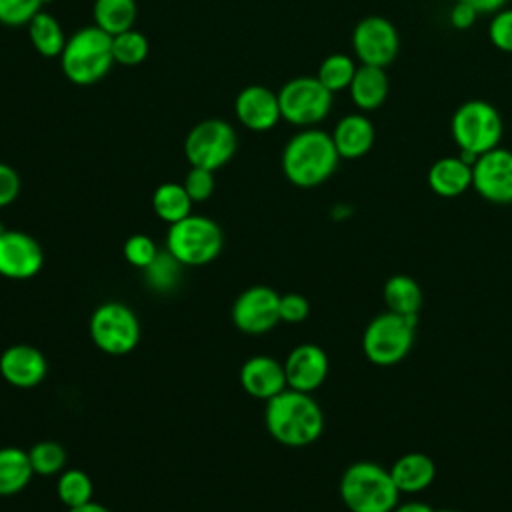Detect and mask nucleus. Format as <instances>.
<instances>
[{
	"label": "nucleus",
	"mask_w": 512,
	"mask_h": 512,
	"mask_svg": "<svg viewBox=\"0 0 512 512\" xmlns=\"http://www.w3.org/2000/svg\"><path fill=\"white\" fill-rule=\"evenodd\" d=\"M310 314V302L296 292H288L280 296V322L298 324L306 320Z\"/></svg>",
	"instance_id": "37"
},
{
	"label": "nucleus",
	"mask_w": 512,
	"mask_h": 512,
	"mask_svg": "<svg viewBox=\"0 0 512 512\" xmlns=\"http://www.w3.org/2000/svg\"><path fill=\"white\" fill-rule=\"evenodd\" d=\"M44 252L38 240L22 230L0 232V276L28 280L42 270Z\"/></svg>",
	"instance_id": "14"
},
{
	"label": "nucleus",
	"mask_w": 512,
	"mask_h": 512,
	"mask_svg": "<svg viewBox=\"0 0 512 512\" xmlns=\"http://www.w3.org/2000/svg\"><path fill=\"white\" fill-rule=\"evenodd\" d=\"M34 476L28 450L18 446L0 448V496L22 492Z\"/></svg>",
	"instance_id": "23"
},
{
	"label": "nucleus",
	"mask_w": 512,
	"mask_h": 512,
	"mask_svg": "<svg viewBox=\"0 0 512 512\" xmlns=\"http://www.w3.org/2000/svg\"><path fill=\"white\" fill-rule=\"evenodd\" d=\"M264 426L278 444L304 448L322 436L324 412L312 394L286 388L266 400Z\"/></svg>",
	"instance_id": "1"
},
{
	"label": "nucleus",
	"mask_w": 512,
	"mask_h": 512,
	"mask_svg": "<svg viewBox=\"0 0 512 512\" xmlns=\"http://www.w3.org/2000/svg\"><path fill=\"white\" fill-rule=\"evenodd\" d=\"M124 258L130 266L144 270L156 256H158V246L148 234H132L124 242Z\"/></svg>",
	"instance_id": "34"
},
{
	"label": "nucleus",
	"mask_w": 512,
	"mask_h": 512,
	"mask_svg": "<svg viewBox=\"0 0 512 512\" xmlns=\"http://www.w3.org/2000/svg\"><path fill=\"white\" fill-rule=\"evenodd\" d=\"M224 236L220 226L200 214H188L176 224H170L166 250L188 268L210 264L222 250Z\"/></svg>",
	"instance_id": "7"
},
{
	"label": "nucleus",
	"mask_w": 512,
	"mask_h": 512,
	"mask_svg": "<svg viewBox=\"0 0 512 512\" xmlns=\"http://www.w3.org/2000/svg\"><path fill=\"white\" fill-rule=\"evenodd\" d=\"M436 512H460V510H452V508H442V510H436Z\"/></svg>",
	"instance_id": "43"
},
{
	"label": "nucleus",
	"mask_w": 512,
	"mask_h": 512,
	"mask_svg": "<svg viewBox=\"0 0 512 512\" xmlns=\"http://www.w3.org/2000/svg\"><path fill=\"white\" fill-rule=\"evenodd\" d=\"M46 372V356L32 344H12L0 354V376L14 388H34Z\"/></svg>",
	"instance_id": "17"
},
{
	"label": "nucleus",
	"mask_w": 512,
	"mask_h": 512,
	"mask_svg": "<svg viewBox=\"0 0 512 512\" xmlns=\"http://www.w3.org/2000/svg\"><path fill=\"white\" fill-rule=\"evenodd\" d=\"M68 512H110V510H108L104 504L90 500V502H86V504H80V506L68 508Z\"/></svg>",
	"instance_id": "42"
},
{
	"label": "nucleus",
	"mask_w": 512,
	"mask_h": 512,
	"mask_svg": "<svg viewBox=\"0 0 512 512\" xmlns=\"http://www.w3.org/2000/svg\"><path fill=\"white\" fill-rule=\"evenodd\" d=\"M328 370V354L318 344L312 342L294 346L284 360L286 384L288 388L298 392L312 394L314 390H318L328 378Z\"/></svg>",
	"instance_id": "15"
},
{
	"label": "nucleus",
	"mask_w": 512,
	"mask_h": 512,
	"mask_svg": "<svg viewBox=\"0 0 512 512\" xmlns=\"http://www.w3.org/2000/svg\"><path fill=\"white\" fill-rule=\"evenodd\" d=\"M184 188L188 192V196L192 198V202H206L216 188V180H214V172L206 170V168H196L192 166L184 178Z\"/></svg>",
	"instance_id": "36"
},
{
	"label": "nucleus",
	"mask_w": 512,
	"mask_h": 512,
	"mask_svg": "<svg viewBox=\"0 0 512 512\" xmlns=\"http://www.w3.org/2000/svg\"><path fill=\"white\" fill-rule=\"evenodd\" d=\"M192 204V198L180 182H162L152 192V210L166 224H176L192 214Z\"/></svg>",
	"instance_id": "25"
},
{
	"label": "nucleus",
	"mask_w": 512,
	"mask_h": 512,
	"mask_svg": "<svg viewBox=\"0 0 512 512\" xmlns=\"http://www.w3.org/2000/svg\"><path fill=\"white\" fill-rule=\"evenodd\" d=\"M356 62L354 58H350L348 54L336 52L326 56L320 66H318V74L316 78L334 94L340 90H348L354 74H356Z\"/></svg>",
	"instance_id": "29"
},
{
	"label": "nucleus",
	"mask_w": 512,
	"mask_h": 512,
	"mask_svg": "<svg viewBox=\"0 0 512 512\" xmlns=\"http://www.w3.org/2000/svg\"><path fill=\"white\" fill-rule=\"evenodd\" d=\"M388 90H390V82H388L386 68L368 66V64H360L356 68V74L348 86L350 100L362 112L380 108L388 98Z\"/></svg>",
	"instance_id": "22"
},
{
	"label": "nucleus",
	"mask_w": 512,
	"mask_h": 512,
	"mask_svg": "<svg viewBox=\"0 0 512 512\" xmlns=\"http://www.w3.org/2000/svg\"><path fill=\"white\" fill-rule=\"evenodd\" d=\"M46 0H0V22L6 26H24L40 10Z\"/></svg>",
	"instance_id": "33"
},
{
	"label": "nucleus",
	"mask_w": 512,
	"mask_h": 512,
	"mask_svg": "<svg viewBox=\"0 0 512 512\" xmlns=\"http://www.w3.org/2000/svg\"><path fill=\"white\" fill-rule=\"evenodd\" d=\"M352 50L360 64L390 66L400 52V36L396 26L378 14L364 16L352 30Z\"/></svg>",
	"instance_id": "11"
},
{
	"label": "nucleus",
	"mask_w": 512,
	"mask_h": 512,
	"mask_svg": "<svg viewBox=\"0 0 512 512\" xmlns=\"http://www.w3.org/2000/svg\"><path fill=\"white\" fill-rule=\"evenodd\" d=\"M4 230H6V228H4V226H2V222H0V232H4Z\"/></svg>",
	"instance_id": "44"
},
{
	"label": "nucleus",
	"mask_w": 512,
	"mask_h": 512,
	"mask_svg": "<svg viewBox=\"0 0 512 512\" xmlns=\"http://www.w3.org/2000/svg\"><path fill=\"white\" fill-rule=\"evenodd\" d=\"M450 134L460 150L458 156L468 164H474L480 154L500 146L504 122L494 104L470 98L454 110L450 118Z\"/></svg>",
	"instance_id": "4"
},
{
	"label": "nucleus",
	"mask_w": 512,
	"mask_h": 512,
	"mask_svg": "<svg viewBox=\"0 0 512 512\" xmlns=\"http://www.w3.org/2000/svg\"><path fill=\"white\" fill-rule=\"evenodd\" d=\"M382 298L386 310L402 314V316H418L422 308V288L408 274H394L384 282Z\"/></svg>",
	"instance_id": "24"
},
{
	"label": "nucleus",
	"mask_w": 512,
	"mask_h": 512,
	"mask_svg": "<svg viewBox=\"0 0 512 512\" xmlns=\"http://www.w3.org/2000/svg\"><path fill=\"white\" fill-rule=\"evenodd\" d=\"M234 112L238 122L252 132H268L282 118L278 92L260 84H250L238 92Z\"/></svg>",
	"instance_id": "16"
},
{
	"label": "nucleus",
	"mask_w": 512,
	"mask_h": 512,
	"mask_svg": "<svg viewBox=\"0 0 512 512\" xmlns=\"http://www.w3.org/2000/svg\"><path fill=\"white\" fill-rule=\"evenodd\" d=\"M478 10L474 6H470L468 2H462V0H456L454 6L450 8V24L452 28L456 30H468L474 26V22L478 20Z\"/></svg>",
	"instance_id": "39"
},
{
	"label": "nucleus",
	"mask_w": 512,
	"mask_h": 512,
	"mask_svg": "<svg viewBox=\"0 0 512 512\" xmlns=\"http://www.w3.org/2000/svg\"><path fill=\"white\" fill-rule=\"evenodd\" d=\"M112 36L102 28L84 26L76 30L60 54L64 76L78 86L100 82L112 68Z\"/></svg>",
	"instance_id": "5"
},
{
	"label": "nucleus",
	"mask_w": 512,
	"mask_h": 512,
	"mask_svg": "<svg viewBox=\"0 0 512 512\" xmlns=\"http://www.w3.org/2000/svg\"><path fill=\"white\" fill-rule=\"evenodd\" d=\"M184 266L168 252H158V256L142 270L148 288L154 292H172L180 282V270Z\"/></svg>",
	"instance_id": "30"
},
{
	"label": "nucleus",
	"mask_w": 512,
	"mask_h": 512,
	"mask_svg": "<svg viewBox=\"0 0 512 512\" xmlns=\"http://www.w3.org/2000/svg\"><path fill=\"white\" fill-rule=\"evenodd\" d=\"M240 386L252 398L264 402L274 398L288 388L284 362L266 354L250 356L240 368Z\"/></svg>",
	"instance_id": "18"
},
{
	"label": "nucleus",
	"mask_w": 512,
	"mask_h": 512,
	"mask_svg": "<svg viewBox=\"0 0 512 512\" xmlns=\"http://www.w3.org/2000/svg\"><path fill=\"white\" fill-rule=\"evenodd\" d=\"M426 182L440 198H458L472 188V164L460 156H442L428 168Z\"/></svg>",
	"instance_id": "20"
},
{
	"label": "nucleus",
	"mask_w": 512,
	"mask_h": 512,
	"mask_svg": "<svg viewBox=\"0 0 512 512\" xmlns=\"http://www.w3.org/2000/svg\"><path fill=\"white\" fill-rule=\"evenodd\" d=\"M418 316H402L396 312L376 314L362 332V352L374 366H396L412 350L416 338Z\"/></svg>",
	"instance_id": "6"
},
{
	"label": "nucleus",
	"mask_w": 512,
	"mask_h": 512,
	"mask_svg": "<svg viewBox=\"0 0 512 512\" xmlns=\"http://www.w3.org/2000/svg\"><path fill=\"white\" fill-rule=\"evenodd\" d=\"M92 478L80 468H64L56 480V496L66 508H74L92 500Z\"/></svg>",
	"instance_id": "28"
},
{
	"label": "nucleus",
	"mask_w": 512,
	"mask_h": 512,
	"mask_svg": "<svg viewBox=\"0 0 512 512\" xmlns=\"http://www.w3.org/2000/svg\"><path fill=\"white\" fill-rule=\"evenodd\" d=\"M472 190L490 204H512V150L496 146L472 164Z\"/></svg>",
	"instance_id": "13"
},
{
	"label": "nucleus",
	"mask_w": 512,
	"mask_h": 512,
	"mask_svg": "<svg viewBox=\"0 0 512 512\" xmlns=\"http://www.w3.org/2000/svg\"><path fill=\"white\" fill-rule=\"evenodd\" d=\"M28 36L34 50L44 58H56L66 46V36L60 22L50 14L40 10L28 24Z\"/></svg>",
	"instance_id": "26"
},
{
	"label": "nucleus",
	"mask_w": 512,
	"mask_h": 512,
	"mask_svg": "<svg viewBox=\"0 0 512 512\" xmlns=\"http://www.w3.org/2000/svg\"><path fill=\"white\" fill-rule=\"evenodd\" d=\"M278 104L286 122L312 128L328 116L332 92L316 76H296L278 90Z\"/></svg>",
	"instance_id": "9"
},
{
	"label": "nucleus",
	"mask_w": 512,
	"mask_h": 512,
	"mask_svg": "<svg viewBox=\"0 0 512 512\" xmlns=\"http://www.w3.org/2000/svg\"><path fill=\"white\" fill-rule=\"evenodd\" d=\"M30 464L38 476H56L66 466V450L54 440H40L30 450Z\"/></svg>",
	"instance_id": "32"
},
{
	"label": "nucleus",
	"mask_w": 512,
	"mask_h": 512,
	"mask_svg": "<svg viewBox=\"0 0 512 512\" xmlns=\"http://www.w3.org/2000/svg\"><path fill=\"white\" fill-rule=\"evenodd\" d=\"M478 10V14H494L506 6L508 0H462Z\"/></svg>",
	"instance_id": "40"
},
{
	"label": "nucleus",
	"mask_w": 512,
	"mask_h": 512,
	"mask_svg": "<svg viewBox=\"0 0 512 512\" xmlns=\"http://www.w3.org/2000/svg\"><path fill=\"white\" fill-rule=\"evenodd\" d=\"M490 44L506 54H512V8H500L488 22Z\"/></svg>",
	"instance_id": "35"
},
{
	"label": "nucleus",
	"mask_w": 512,
	"mask_h": 512,
	"mask_svg": "<svg viewBox=\"0 0 512 512\" xmlns=\"http://www.w3.org/2000/svg\"><path fill=\"white\" fill-rule=\"evenodd\" d=\"M392 512H436V510L428 502L406 500V502H398Z\"/></svg>",
	"instance_id": "41"
},
{
	"label": "nucleus",
	"mask_w": 512,
	"mask_h": 512,
	"mask_svg": "<svg viewBox=\"0 0 512 512\" xmlns=\"http://www.w3.org/2000/svg\"><path fill=\"white\" fill-rule=\"evenodd\" d=\"M232 322L244 334H266L280 322V294L270 286H250L232 304Z\"/></svg>",
	"instance_id": "12"
},
{
	"label": "nucleus",
	"mask_w": 512,
	"mask_h": 512,
	"mask_svg": "<svg viewBox=\"0 0 512 512\" xmlns=\"http://www.w3.org/2000/svg\"><path fill=\"white\" fill-rule=\"evenodd\" d=\"M330 136L340 158L356 160L366 156L372 150L376 140V130L372 120L366 114L352 112L338 120Z\"/></svg>",
	"instance_id": "19"
},
{
	"label": "nucleus",
	"mask_w": 512,
	"mask_h": 512,
	"mask_svg": "<svg viewBox=\"0 0 512 512\" xmlns=\"http://www.w3.org/2000/svg\"><path fill=\"white\" fill-rule=\"evenodd\" d=\"M282 172L298 188L324 184L338 168L340 156L332 136L320 128H302L282 150Z\"/></svg>",
	"instance_id": "2"
},
{
	"label": "nucleus",
	"mask_w": 512,
	"mask_h": 512,
	"mask_svg": "<svg viewBox=\"0 0 512 512\" xmlns=\"http://www.w3.org/2000/svg\"><path fill=\"white\" fill-rule=\"evenodd\" d=\"M92 14L98 28H102L110 36H116L134 28L138 6L136 0H94Z\"/></svg>",
	"instance_id": "27"
},
{
	"label": "nucleus",
	"mask_w": 512,
	"mask_h": 512,
	"mask_svg": "<svg viewBox=\"0 0 512 512\" xmlns=\"http://www.w3.org/2000/svg\"><path fill=\"white\" fill-rule=\"evenodd\" d=\"M148 38L138 32L136 28H130L126 32H120L112 36V56L114 62L122 66H138L148 56Z\"/></svg>",
	"instance_id": "31"
},
{
	"label": "nucleus",
	"mask_w": 512,
	"mask_h": 512,
	"mask_svg": "<svg viewBox=\"0 0 512 512\" xmlns=\"http://www.w3.org/2000/svg\"><path fill=\"white\" fill-rule=\"evenodd\" d=\"M88 332L98 350L110 356H124L140 342V320L130 306L104 302L92 312Z\"/></svg>",
	"instance_id": "8"
},
{
	"label": "nucleus",
	"mask_w": 512,
	"mask_h": 512,
	"mask_svg": "<svg viewBox=\"0 0 512 512\" xmlns=\"http://www.w3.org/2000/svg\"><path fill=\"white\" fill-rule=\"evenodd\" d=\"M390 476L400 494H420L432 486L436 464L424 452H406L390 466Z\"/></svg>",
	"instance_id": "21"
},
{
	"label": "nucleus",
	"mask_w": 512,
	"mask_h": 512,
	"mask_svg": "<svg viewBox=\"0 0 512 512\" xmlns=\"http://www.w3.org/2000/svg\"><path fill=\"white\" fill-rule=\"evenodd\" d=\"M236 132L220 118H208L190 128L184 140V156L190 166L216 172L228 164L236 152Z\"/></svg>",
	"instance_id": "10"
},
{
	"label": "nucleus",
	"mask_w": 512,
	"mask_h": 512,
	"mask_svg": "<svg viewBox=\"0 0 512 512\" xmlns=\"http://www.w3.org/2000/svg\"><path fill=\"white\" fill-rule=\"evenodd\" d=\"M338 492L350 512H392L400 502V490L390 476V468L370 460L350 464L342 472Z\"/></svg>",
	"instance_id": "3"
},
{
	"label": "nucleus",
	"mask_w": 512,
	"mask_h": 512,
	"mask_svg": "<svg viewBox=\"0 0 512 512\" xmlns=\"http://www.w3.org/2000/svg\"><path fill=\"white\" fill-rule=\"evenodd\" d=\"M18 194H20L18 172L12 166L0 162V208L12 204L18 198Z\"/></svg>",
	"instance_id": "38"
}]
</instances>
